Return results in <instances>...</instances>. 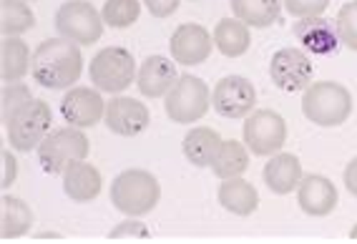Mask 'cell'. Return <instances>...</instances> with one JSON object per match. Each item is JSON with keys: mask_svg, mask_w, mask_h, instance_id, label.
Segmentation results:
<instances>
[{"mask_svg": "<svg viewBox=\"0 0 357 244\" xmlns=\"http://www.w3.org/2000/svg\"><path fill=\"white\" fill-rule=\"evenodd\" d=\"M294 38L300 40V45L307 53L314 56H330L337 51L340 36H337V23L322 15H312V18H300L292 28Z\"/></svg>", "mask_w": 357, "mask_h": 244, "instance_id": "cell-15", "label": "cell"}, {"mask_svg": "<svg viewBox=\"0 0 357 244\" xmlns=\"http://www.w3.org/2000/svg\"><path fill=\"white\" fill-rule=\"evenodd\" d=\"M103 23L111 28H128L134 26L141 15L139 0H106L103 3Z\"/></svg>", "mask_w": 357, "mask_h": 244, "instance_id": "cell-28", "label": "cell"}, {"mask_svg": "<svg viewBox=\"0 0 357 244\" xmlns=\"http://www.w3.org/2000/svg\"><path fill=\"white\" fill-rule=\"evenodd\" d=\"M89 139L78 126L56 129L45 136L38 146V161L45 174H66L73 164L86 161L89 156Z\"/></svg>", "mask_w": 357, "mask_h": 244, "instance_id": "cell-5", "label": "cell"}, {"mask_svg": "<svg viewBox=\"0 0 357 244\" xmlns=\"http://www.w3.org/2000/svg\"><path fill=\"white\" fill-rule=\"evenodd\" d=\"M211 103V91L206 86V81L184 73L178 76V81L174 84V89L166 93V116L174 123H194L199 119H204V114L209 111Z\"/></svg>", "mask_w": 357, "mask_h": 244, "instance_id": "cell-7", "label": "cell"}, {"mask_svg": "<svg viewBox=\"0 0 357 244\" xmlns=\"http://www.w3.org/2000/svg\"><path fill=\"white\" fill-rule=\"evenodd\" d=\"M249 169V151L244 148L242 142H222L217 156L211 161V171L217 174L219 179H231V176H242Z\"/></svg>", "mask_w": 357, "mask_h": 244, "instance_id": "cell-26", "label": "cell"}, {"mask_svg": "<svg viewBox=\"0 0 357 244\" xmlns=\"http://www.w3.org/2000/svg\"><path fill=\"white\" fill-rule=\"evenodd\" d=\"M0 159H3V176H0V184H3V189H8L18 179V161H15V156L10 154L8 148H3Z\"/></svg>", "mask_w": 357, "mask_h": 244, "instance_id": "cell-33", "label": "cell"}, {"mask_svg": "<svg viewBox=\"0 0 357 244\" xmlns=\"http://www.w3.org/2000/svg\"><path fill=\"white\" fill-rule=\"evenodd\" d=\"M344 187L357 199V156L344 167Z\"/></svg>", "mask_w": 357, "mask_h": 244, "instance_id": "cell-35", "label": "cell"}, {"mask_svg": "<svg viewBox=\"0 0 357 244\" xmlns=\"http://www.w3.org/2000/svg\"><path fill=\"white\" fill-rule=\"evenodd\" d=\"M111 201L126 217H144L161 201V184L146 169H126L111 184Z\"/></svg>", "mask_w": 357, "mask_h": 244, "instance_id": "cell-2", "label": "cell"}, {"mask_svg": "<svg viewBox=\"0 0 357 244\" xmlns=\"http://www.w3.org/2000/svg\"><path fill=\"white\" fill-rule=\"evenodd\" d=\"M222 142L224 139L214 129H209V126H197V129H192L184 136L181 151H184V156L189 159V164L204 169V167H211V161L217 156Z\"/></svg>", "mask_w": 357, "mask_h": 244, "instance_id": "cell-22", "label": "cell"}, {"mask_svg": "<svg viewBox=\"0 0 357 244\" xmlns=\"http://www.w3.org/2000/svg\"><path fill=\"white\" fill-rule=\"evenodd\" d=\"M33 93L28 86L23 84H8L6 89H3V96H0V111H3V119H8V116L13 114L15 109H20L26 101H31Z\"/></svg>", "mask_w": 357, "mask_h": 244, "instance_id": "cell-30", "label": "cell"}, {"mask_svg": "<svg viewBox=\"0 0 357 244\" xmlns=\"http://www.w3.org/2000/svg\"><path fill=\"white\" fill-rule=\"evenodd\" d=\"M211 106L224 119H244L257 106V89L244 76H224L211 91Z\"/></svg>", "mask_w": 357, "mask_h": 244, "instance_id": "cell-11", "label": "cell"}, {"mask_svg": "<svg viewBox=\"0 0 357 244\" xmlns=\"http://www.w3.org/2000/svg\"><path fill=\"white\" fill-rule=\"evenodd\" d=\"M172 56L176 63L181 66H199L204 63L206 58L211 56V48H214V38L209 36L204 26H197V23H184L178 26L172 36Z\"/></svg>", "mask_w": 357, "mask_h": 244, "instance_id": "cell-14", "label": "cell"}, {"mask_svg": "<svg viewBox=\"0 0 357 244\" xmlns=\"http://www.w3.org/2000/svg\"><path fill=\"white\" fill-rule=\"evenodd\" d=\"M219 204L227 212L236 214V217H249V214H255L259 209V194L242 176H231V179H222Z\"/></svg>", "mask_w": 357, "mask_h": 244, "instance_id": "cell-21", "label": "cell"}, {"mask_svg": "<svg viewBox=\"0 0 357 244\" xmlns=\"http://www.w3.org/2000/svg\"><path fill=\"white\" fill-rule=\"evenodd\" d=\"M214 43H217V51L227 58H239L249 51V43H252V36H249V26L236 18H222L214 28Z\"/></svg>", "mask_w": 357, "mask_h": 244, "instance_id": "cell-25", "label": "cell"}, {"mask_svg": "<svg viewBox=\"0 0 357 244\" xmlns=\"http://www.w3.org/2000/svg\"><path fill=\"white\" fill-rule=\"evenodd\" d=\"M61 116L70 126L78 129H89L103 121L106 116V101L101 98L98 89H89V86H73L66 91V96L61 98Z\"/></svg>", "mask_w": 357, "mask_h": 244, "instance_id": "cell-12", "label": "cell"}, {"mask_svg": "<svg viewBox=\"0 0 357 244\" xmlns=\"http://www.w3.org/2000/svg\"><path fill=\"white\" fill-rule=\"evenodd\" d=\"M335 23H337L340 43H344L350 51H357V0H350L340 8Z\"/></svg>", "mask_w": 357, "mask_h": 244, "instance_id": "cell-29", "label": "cell"}, {"mask_svg": "<svg viewBox=\"0 0 357 244\" xmlns=\"http://www.w3.org/2000/svg\"><path fill=\"white\" fill-rule=\"evenodd\" d=\"M282 6L294 18H312L325 13L330 0H282Z\"/></svg>", "mask_w": 357, "mask_h": 244, "instance_id": "cell-31", "label": "cell"}, {"mask_svg": "<svg viewBox=\"0 0 357 244\" xmlns=\"http://www.w3.org/2000/svg\"><path fill=\"white\" fill-rule=\"evenodd\" d=\"M176 81V66H174V61H169L164 56H149L141 63L139 73H136V86H139L141 96L146 98L166 96Z\"/></svg>", "mask_w": 357, "mask_h": 244, "instance_id": "cell-17", "label": "cell"}, {"mask_svg": "<svg viewBox=\"0 0 357 244\" xmlns=\"http://www.w3.org/2000/svg\"><path fill=\"white\" fill-rule=\"evenodd\" d=\"M28 68H33V58L26 40H20L18 36H3V40H0V78H3V84L8 86L23 81Z\"/></svg>", "mask_w": 357, "mask_h": 244, "instance_id": "cell-19", "label": "cell"}, {"mask_svg": "<svg viewBox=\"0 0 357 244\" xmlns=\"http://www.w3.org/2000/svg\"><path fill=\"white\" fill-rule=\"evenodd\" d=\"M144 6L153 18H169L178 10L181 0H144Z\"/></svg>", "mask_w": 357, "mask_h": 244, "instance_id": "cell-32", "label": "cell"}, {"mask_svg": "<svg viewBox=\"0 0 357 244\" xmlns=\"http://www.w3.org/2000/svg\"><path fill=\"white\" fill-rule=\"evenodd\" d=\"M33 209L23 199L3 194L0 199V239H18L26 237L33 227Z\"/></svg>", "mask_w": 357, "mask_h": 244, "instance_id": "cell-23", "label": "cell"}, {"mask_svg": "<svg viewBox=\"0 0 357 244\" xmlns=\"http://www.w3.org/2000/svg\"><path fill=\"white\" fill-rule=\"evenodd\" d=\"M302 114L317 126H342L352 114V93L335 81H312L302 96Z\"/></svg>", "mask_w": 357, "mask_h": 244, "instance_id": "cell-3", "label": "cell"}, {"mask_svg": "<svg viewBox=\"0 0 357 244\" xmlns=\"http://www.w3.org/2000/svg\"><path fill=\"white\" fill-rule=\"evenodd\" d=\"M244 144L257 156H275L287 142V123L277 111H252L244 121Z\"/></svg>", "mask_w": 357, "mask_h": 244, "instance_id": "cell-9", "label": "cell"}, {"mask_svg": "<svg viewBox=\"0 0 357 244\" xmlns=\"http://www.w3.org/2000/svg\"><path fill=\"white\" fill-rule=\"evenodd\" d=\"M51 123L53 111L40 98H31L20 109H15L8 119H3L8 142L13 144L15 151H23V154L40 146V142L51 134Z\"/></svg>", "mask_w": 357, "mask_h": 244, "instance_id": "cell-4", "label": "cell"}, {"mask_svg": "<svg viewBox=\"0 0 357 244\" xmlns=\"http://www.w3.org/2000/svg\"><path fill=\"white\" fill-rule=\"evenodd\" d=\"M229 6L234 18L249 28L275 26L282 15V0H229Z\"/></svg>", "mask_w": 357, "mask_h": 244, "instance_id": "cell-24", "label": "cell"}, {"mask_svg": "<svg viewBox=\"0 0 357 244\" xmlns=\"http://www.w3.org/2000/svg\"><path fill=\"white\" fill-rule=\"evenodd\" d=\"M33 78L43 89H73L83 71V56L78 43L68 38H48L36 48Z\"/></svg>", "mask_w": 357, "mask_h": 244, "instance_id": "cell-1", "label": "cell"}, {"mask_svg": "<svg viewBox=\"0 0 357 244\" xmlns=\"http://www.w3.org/2000/svg\"><path fill=\"white\" fill-rule=\"evenodd\" d=\"M103 121L109 126V131L119 136H136L141 131L149 129L151 123V114L141 101L131 96H114L106 103V116Z\"/></svg>", "mask_w": 357, "mask_h": 244, "instance_id": "cell-13", "label": "cell"}, {"mask_svg": "<svg viewBox=\"0 0 357 244\" xmlns=\"http://www.w3.org/2000/svg\"><path fill=\"white\" fill-rule=\"evenodd\" d=\"M91 81L93 89L103 93H121L136 81V61L121 45H109L93 56L91 61Z\"/></svg>", "mask_w": 357, "mask_h": 244, "instance_id": "cell-6", "label": "cell"}, {"mask_svg": "<svg viewBox=\"0 0 357 244\" xmlns=\"http://www.w3.org/2000/svg\"><path fill=\"white\" fill-rule=\"evenodd\" d=\"M350 239H357V224H355V227H352V229H350Z\"/></svg>", "mask_w": 357, "mask_h": 244, "instance_id": "cell-36", "label": "cell"}, {"mask_svg": "<svg viewBox=\"0 0 357 244\" xmlns=\"http://www.w3.org/2000/svg\"><path fill=\"white\" fill-rule=\"evenodd\" d=\"M111 239H121V237H149V229L141 222H123L121 227L109 231Z\"/></svg>", "mask_w": 357, "mask_h": 244, "instance_id": "cell-34", "label": "cell"}, {"mask_svg": "<svg viewBox=\"0 0 357 244\" xmlns=\"http://www.w3.org/2000/svg\"><path fill=\"white\" fill-rule=\"evenodd\" d=\"M264 184L269 187V192L280 194H292L294 189L300 187L302 181V164L294 154H275L272 159L264 164Z\"/></svg>", "mask_w": 357, "mask_h": 244, "instance_id": "cell-18", "label": "cell"}, {"mask_svg": "<svg viewBox=\"0 0 357 244\" xmlns=\"http://www.w3.org/2000/svg\"><path fill=\"white\" fill-rule=\"evenodd\" d=\"M36 26V15L26 0H0V31L3 36H23Z\"/></svg>", "mask_w": 357, "mask_h": 244, "instance_id": "cell-27", "label": "cell"}, {"mask_svg": "<svg viewBox=\"0 0 357 244\" xmlns=\"http://www.w3.org/2000/svg\"><path fill=\"white\" fill-rule=\"evenodd\" d=\"M269 76L280 91H287V93L305 91L314 78L312 58L300 48H282L269 61Z\"/></svg>", "mask_w": 357, "mask_h": 244, "instance_id": "cell-10", "label": "cell"}, {"mask_svg": "<svg viewBox=\"0 0 357 244\" xmlns=\"http://www.w3.org/2000/svg\"><path fill=\"white\" fill-rule=\"evenodd\" d=\"M101 187H103L101 171L93 164H89V161H78V164H73L63 174V192L73 201H78V204L96 199L98 194H101Z\"/></svg>", "mask_w": 357, "mask_h": 244, "instance_id": "cell-20", "label": "cell"}, {"mask_svg": "<svg viewBox=\"0 0 357 244\" xmlns=\"http://www.w3.org/2000/svg\"><path fill=\"white\" fill-rule=\"evenodd\" d=\"M297 201H300L302 212L310 214V217H327L340 204L337 187L327 176L307 174V176H302L300 187H297Z\"/></svg>", "mask_w": 357, "mask_h": 244, "instance_id": "cell-16", "label": "cell"}, {"mask_svg": "<svg viewBox=\"0 0 357 244\" xmlns=\"http://www.w3.org/2000/svg\"><path fill=\"white\" fill-rule=\"evenodd\" d=\"M56 31L61 38H68L78 45H91L101 38L103 15L89 0H66L56 10Z\"/></svg>", "mask_w": 357, "mask_h": 244, "instance_id": "cell-8", "label": "cell"}]
</instances>
